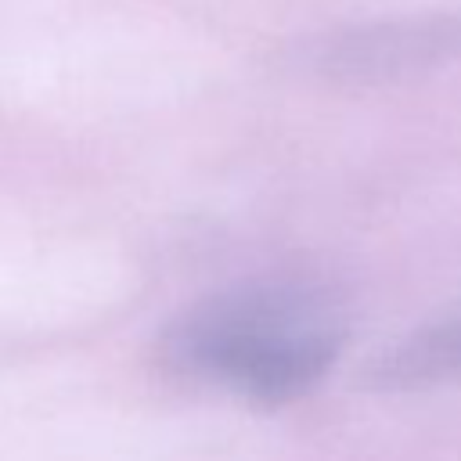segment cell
<instances>
[{
  "mask_svg": "<svg viewBox=\"0 0 461 461\" xmlns=\"http://www.w3.org/2000/svg\"><path fill=\"white\" fill-rule=\"evenodd\" d=\"M461 58V11H421L339 25L295 47V68L331 86H393Z\"/></svg>",
  "mask_w": 461,
  "mask_h": 461,
  "instance_id": "2",
  "label": "cell"
},
{
  "mask_svg": "<svg viewBox=\"0 0 461 461\" xmlns=\"http://www.w3.org/2000/svg\"><path fill=\"white\" fill-rule=\"evenodd\" d=\"M447 382H461V306L414 328L367 367V385L382 393H414Z\"/></svg>",
  "mask_w": 461,
  "mask_h": 461,
  "instance_id": "3",
  "label": "cell"
},
{
  "mask_svg": "<svg viewBox=\"0 0 461 461\" xmlns=\"http://www.w3.org/2000/svg\"><path fill=\"white\" fill-rule=\"evenodd\" d=\"M349 342V310L310 274H259L187 303L158 335L176 378L259 407L310 396Z\"/></svg>",
  "mask_w": 461,
  "mask_h": 461,
  "instance_id": "1",
  "label": "cell"
}]
</instances>
